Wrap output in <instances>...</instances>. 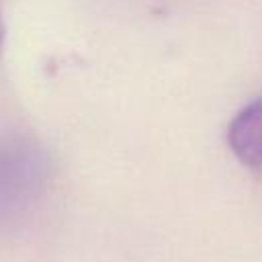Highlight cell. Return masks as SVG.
Instances as JSON below:
<instances>
[{"label":"cell","mask_w":262,"mask_h":262,"mask_svg":"<svg viewBox=\"0 0 262 262\" xmlns=\"http://www.w3.org/2000/svg\"><path fill=\"white\" fill-rule=\"evenodd\" d=\"M47 160L33 143H8L0 147V225L16 219L43 192Z\"/></svg>","instance_id":"cell-1"},{"label":"cell","mask_w":262,"mask_h":262,"mask_svg":"<svg viewBox=\"0 0 262 262\" xmlns=\"http://www.w3.org/2000/svg\"><path fill=\"white\" fill-rule=\"evenodd\" d=\"M227 143L244 166L262 172V96L248 102L231 119Z\"/></svg>","instance_id":"cell-2"},{"label":"cell","mask_w":262,"mask_h":262,"mask_svg":"<svg viewBox=\"0 0 262 262\" xmlns=\"http://www.w3.org/2000/svg\"><path fill=\"white\" fill-rule=\"evenodd\" d=\"M4 39H6V23H4V4L0 0V57L4 51Z\"/></svg>","instance_id":"cell-3"}]
</instances>
